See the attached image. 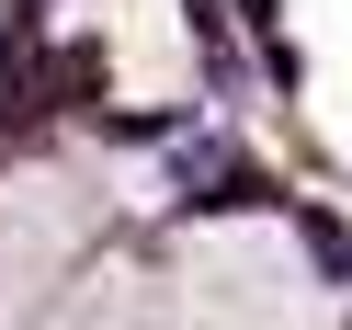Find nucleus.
Instances as JSON below:
<instances>
[{"instance_id":"obj_1","label":"nucleus","mask_w":352,"mask_h":330,"mask_svg":"<svg viewBox=\"0 0 352 330\" xmlns=\"http://www.w3.org/2000/svg\"><path fill=\"white\" fill-rule=\"evenodd\" d=\"M170 330H329V274L284 216H205L182 239Z\"/></svg>"},{"instance_id":"obj_2","label":"nucleus","mask_w":352,"mask_h":330,"mask_svg":"<svg viewBox=\"0 0 352 330\" xmlns=\"http://www.w3.org/2000/svg\"><path fill=\"white\" fill-rule=\"evenodd\" d=\"M91 228H102V194L80 171H12L0 183V330H23L69 285V262L91 251Z\"/></svg>"},{"instance_id":"obj_3","label":"nucleus","mask_w":352,"mask_h":330,"mask_svg":"<svg viewBox=\"0 0 352 330\" xmlns=\"http://www.w3.org/2000/svg\"><path fill=\"white\" fill-rule=\"evenodd\" d=\"M23 330H148V274L137 262H102V274H69Z\"/></svg>"}]
</instances>
